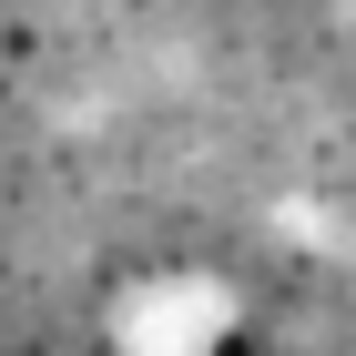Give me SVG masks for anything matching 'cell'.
I'll return each mask as SVG.
<instances>
[{"instance_id":"cell-1","label":"cell","mask_w":356,"mask_h":356,"mask_svg":"<svg viewBox=\"0 0 356 356\" xmlns=\"http://www.w3.org/2000/svg\"><path fill=\"white\" fill-rule=\"evenodd\" d=\"M224 336H234V296L204 275H173L112 305V356H224Z\"/></svg>"}]
</instances>
